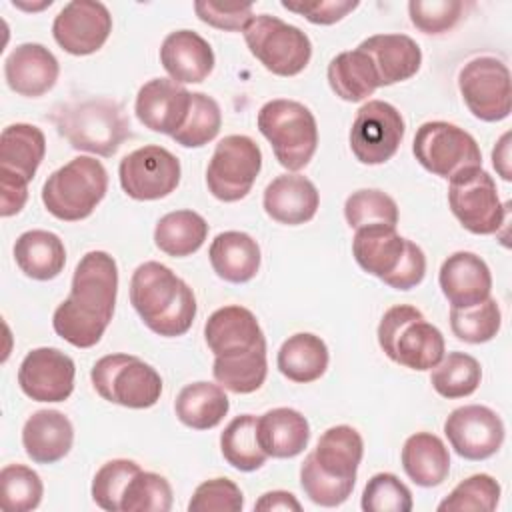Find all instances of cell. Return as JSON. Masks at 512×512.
Here are the masks:
<instances>
[{
    "label": "cell",
    "instance_id": "1",
    "mask_svg": "<svg viewBox=\"0 0 512 512\" xmlns=\"http://www.w3.org/2000/svg\"><path fill=\"white\" fill-rule=\"evenodd\" d=\"M118 266L104 250L86 252L74 268L70 296L54 310V332L76 348H92L114 316Z\"/></svg>",
    "mask_w": 512,
    "mask_h": 512
},
{
    "label": "cell",
    "instance_id": "2",
    "mask_svg": "<svg viewBox=\"0 0 512 512\" xmlns=\"http://www.w3.org/2000/svg\"><path fill=\"white\" fill-rule=\"evenodd\" d=\"M364 442L356 428L338 424L322 432L300 466V486L318 506L334 508L348 500L356 484Z\"/></svg>",
    "mask_w": 512,
    "mask_h": 512
},
{
    "label": "cell",
    "instance_id": "3",
    "mask_svg": "<svg viewBox=\"0 0 512 512\" xmlns=\"http://www.w3.org/2000/svg\"><path fill=\"white\" fill-rule=\"evenodd\" d=\"M130 302L158 336H184L196 318L192 288L160 262L140 264L130 278Z\"/></svg>",
    "mask_w": 512,
    "mask_h": 512
},
{
    "label": "cell",
    "instance_id": "4",
    "mask_svg": "<svg viewBox=\"0 0 512 512\" xmlns=\"http://www.w3.org/2000/svg\"><path fill=\"white\" fill-rule=\"evenodd\" d=\"M352 254L364 272L380 278L394 290L416 288L426 274V256L422 248L400 236L396 226L368 224L356 228Z\"/></svg>",
    "mask_w": 512,
    "mask_h": 512
},
{
    "label": "cell",
    "instance_id": "5",
    "mask_svg": "<svg viewBox=\"0 0 512 512\" xmlns=\"http://www.w3.org/2000/svg\"><path fill=\"white\" fill-rule=\"evenodd\" d=\"M50 120L74 150L112 156L132 136L130 120L120 102L90 98L58 106Z\"/></svg>",
    "mask_w": 512,
    "mask_h": 512
},
{
    "label": "cell",
    "instance_id": "6",
    "mask_svg": "<svg viewBox=\"0 0 512 512\" xmlns=\"http://www.w3.org/2000/svg\"><path fill=\"white\" fill-rule=\"evenodd\" d=\"M378 344L392 362L418 372L432 370L446 352L442 332L410 304H396L384 312Z\"/></svg>",
    "mask_w": 512,
    "mask_h": 512
},
{
    "label": "cell",
    "instance_id": "7",
    "mask_svg": "<svg viewBox=\"0 0 512 512\" xmlns=\"http://www.w3.org/2000/svg\"><path fill=\"white\" fill-rule=\"evenodd\" d=\"M256 122L280 166L288 172L308 166L318 148V124L308 106L296 100L276 98L258 110Z\"/></svg>",
    "mask_w": 512,
    "mask_h": 512
},
{
    "label": "cell",
    "instance_id": "8",
    "mask_svg": "<svg viewBox=\"0 0 512 512\" xmlns=\"http://www.w3.org/2000/svg\"><path fill=\"white\" fill-rule=\"evenodd\" d=\"M108 190V172L92 156H76L54 170L42 186L46 210L64 222L88 218Z\"/></svg>",
    "mask_w": 512,
    "mask_h": 512
},
{
    "label": "cell",
    "instance_id": "9",
    "mask_svg": "<svg viewBox=\"0 0 512 512\" xmlns=\"http://www.w3.org/2000/svg\"><path fill=\"white\" fill-rule=\"evenodd\" d=\"M250 54L276 76L300 74L312 58V42L298 26L258 14L242 30Z\"/></svg>",
    "mask_w": 512,
    "mask_h": 512
},
{
    "label": "cell",
    "instance_id": "10",
    "mask_svg": "<svg viewBox=\"0 0 512 512\" xmlns=\"http://www.w3.org/2000/svg\"><path fill=\"white\" fill-rule=\"evenodd\" d=\"M90 378L104 400L124 408H150L162 394V378L156 368L132 354L102 356L94 362Z\"/></svg>",
    "mask_w": 512,
    "mask_h": 512
},
{
    "label": "cell",
    "instance_id": "11",
    "mask_svg": "<svg viewBox=\"0 0 512 512\" xmlns=\"http://www.w3.org/2000/svg\"><path fill=\"white\" fill-rule=\"evenodd\" d=\"M448 206L472 234H496L506 222L508 204L500 202L494 178L482 166H470L450 178Z\"/></svg>",
    "mask_w": 512,
    "mask_h": 512
},
{
    "label": "cell",
    "instance_id": "12",
    "mask_svg": "<svg viewBox=\"0 0 512 512\" xmlns=\"http://www.w3.org/2000/svg\"><path fill=\"white\" fill-rule=\"evenodd\" d=\"M262 168L258 144L244 134L224 136L208 162L206 186L220 202H238L252 190Z\"/></svg>",
    "mask_w": 512,
    "mask_h": 512
},
{
    "label": "cell",
    "instance_id": "13",
    "mask_svg": "<svg viewBox=\"0 0 512 512\" xmlns=\"http://www.w3.org/2000/svg\"><path fill=\"white\" fill-rule=\"evenodd\" d=\"M412 152L422 168L444 180L464 168L482 166V152L474 136L444 120L424 122L416 130Z\"/></svg>",
    "mask_w": 512,
    "mask_h": 512
},
{
    "label": "cell",
    "instance_id": "14",
    "mask_svg": "<svg viewBox=\"0 0 512 512\" xmlns=\"http://www.w3.org/2000/svg\"><path fill=\"white\" fill-rule=\"evenodd\" d=\"M458 88L468 110L482 122L510 116L512 88L508 66L494 56L468 60L458 72Z\"/></svg>",
    "mask_w": 512,
    "mask_h": 512
},
{
    "label": "cell",
    "instance_id": "15",
    "mask_svg": "<svg viewBox=\"0 0 512 512\" xmlns=\"http://www.w3.org/2000/svg\"><path fill=\"white\" fill-rule=\"evenodd\" d=\"M404 130V118L398 108L384 100H368L352 122L350 150L362 164H384L398 152Z\"/></svg>",
    "mask_w": 512,
    "mask_h": 512
},
{
    "label": "cell",
    "instance_id": "16",
    "mask_svg": "<svg viewBox=\"0 0 512 512\" xmlns=\"http://www.w3.org/2000/svg\"><path fill=\"white\" fill-rule=\"evenodd\" d=\"M180 160L164 146L148 144L120 160V186L132 200H160L180 184Z\"/></svg>",
    "mask_w": 512,
    "mask_h": 512
},
{
    "label": "cell",
    "instance_id": "17",
    "mask_svg": "<svg viewBox=\"0 0 512 512\" xmlns=\"http://www.w3.org/2000/svg\"><path fill=\"white\" fill-rule=\"evenodd\" d=\"M444 434L458 456L466 460H486L494 456L504 442V422L492 408L468 404L448 414Z\"/></svg>",
    "mask_w": 512,
    "mask_h": 512
},
{
    "label": "cell",
    "instance_id": "18",
    "mask_svg": "<svg viewBox=\"0 0 512 512\" xmlns=\"http://www.w3.org/2000/svg\"><path fill=\"white\" fill-rule=\"evenodd\" d=\"M112 32V16L102 2L74 0L68 2L52 22L56 44L72 56L98 52Z\"/></svg>",
    "mask_w": 512,
    "mask_h": 512
},
{
    "label": "cell",
    "instance_id": "19",
    "mask_svg": "<svg viewBox=\"0 0 512 512\" xmlns=\"http://www.w3.org/2000/svg\"><path fill=\"white\" fill-rule=\"evenodd\" d=\"M74 360L58 348L30 350L18 368L20 390L36 402H64L74 390Z\"/></svg>",
    "mask_w": 512,
    "mask_h": 512
},
{
    "label": "cell",
    "instance_id": "20",
    "mask_svg": "<svg viewBox=\"0 0 512 512\" xmlns=\"http://www.w3.org/2000/svg\"><path fill=\"white\" fill-rule=\"evenodd\" d=\"M192 92L170 78H152L136 94L134 112L152 132L176 134L190 112Z\"/></svg>",
    "mask_w": 512,
    "mask_h": 512
},
{
    "label": "cell",
    "instance_id": "21",
    "mask_svg": "<svg viewBox=\"0 0 512 512\" xmlns=\"http://www.w3.org/2000/svg\"><path fill=\"white\" fill-rule=\"evenodd\" d=\"M204 338L214 356H238L266 346L256 316L244 306H224L210 314L204 324Z\"/></svg>",
    "mask_w": 512,
    "mask_h": 512
},
{
    "label": "cell",
    "instance_id": "22",
    "mask_svg": "<svg viewBox=\"0 0 512 512\" xmlns=\"http://www.w3.org/2000/svg\"><path fill=\"white\" fill-rule=\"evenodd\" d=\"M438 282L452 308L476 306L490 298L492 290L488 264L478 254L466 250L454 252L442 262Z\"/></svg>",
    "mask_w": 512,
    "mask_h": 512
},
{
    "label": "cell",
    "instance_id": "23",
    "mask_svg": "<svg viewBox=\"0 0 512 512\" xmlns=\"http://www.w3.org/2000/svg\"><path fill=\"white\" fill-rule=\"evenodd\" d=\"M60 74L56 56L38 42L16 46L4 62V78L12 92L38 98L54 88Z\"/></svg>",
    "mask_w": 512,
    "mask_h": 512
},
{
    "label": "cell",
    "instance_id": "24",
    "mask_svg": "<svg viewBox=\"0 0 512 512\" xmlns=\"http://www.w3.org/2000/svg\"><path fill=\"white\" fill-rule=\"evenodd\" d=\"M264 212L278 224L298 226L310 222L320 206L312 180L300 174H280L264 190Z\"/></svg>",
    "mask_w": 512,
    "mask_h": 512
},
{
    "label": "cell",
    "instance_id": "25",
    "mask_svg": "<svg viewBox=\"0 0 512 512\" xmlns=\"http://www.w3.org/2000/svg\"><path fill=\"white\" fill-rule=\"evenodd\" d=\"M160 62L178 84L204 82L214 70V52L208 40L194 30L170 32L160 46Z\"/></svg>",
    "mask_w": 512,
    "mask_h": 512
},
{
    "label": "cell",
    "instance_id": "26",
    "mask_svg": "<svg viewBox=\"0 0 512 512\" xmlns=\"http://www.w3.org/2000/svg\"><path fill=\"white\" fill-rule=\"evenodd\" d=\"M378 74L380 86H392L412 78L422 64V50L406 34H374L360 42Z\"/></svg>",
    "mask_w": 512,
    "mask_h": 512
},
{
    "label": "cell",
    "instance_id": "27",
    "mask_svg": "<svg viewBox=\"0 0 512 512\" xmlns=\"http://www.w3.org/2000/svg\"><path fill=\"white\" fill-rule=\"evenodd\" d=\"M74 442V428L68 416L58 410L34 412L22 428V446L36 464H54L62 460Z\"/></svg>",
    "mask_w": 512,
    "mask_h": 512
},
{
    "label": "cell",
    "instance_id": "28",
    "mask_svg": "<svg viewBox=\"0 0 512 512\" xmlns=\"http://www.w3.org/2000/svg\"><path fill=\"white\" fill-rule=\"evenodd\" d=\"M256 438L266 456L294 458L310 440V424L294 408H272L256 418Z\"/></svg>",
    "mask_w": 512,
    "mask_h": 512
},
{
    "label": "cell",
    "instance_id": "29",
    "mask_svg": "<svg viewBox=\"0 0 512 512\" xmlns=\"http://www.w3.org/2000/svg\"><path fill=\"white\" fill-rule=\"evenodd\" d=\"M208 258L216 276L232 284L250 282L260 270L258 242L238 230L220 232L210 244Z\"/></svg>",
    "mask_w": 512,
    "mask_h": 512
},
{
    "label": "cell",
    "instance_id": "30",
    "mask_svg": "<svg viewBox=\"0 0 512 512\" xmlns=\"http://www.w3.org/2000/svg\"><path fill=\"white\" fill-rule=\"evenodd\" d=\"M402 468L406 476L422 488L440 486L450 472L446 444L432 432H416L402 446Z\"/></svg>",
    "mask_w": 512,
    "mask_h": 512
},
{
    "label": "cell",
    "instance_id": "31",
    "mask_svg": "<svg viewBox=\"0 0 512 512\" xmlns=\"http://www.w3.org/2000/svg\"><path fill=\"white\" fill-rule=\"evenodd\" d=\"M14 260L32 280H52L66 264V248L58 234L48 230H28L14 242Z\"/></svg>",
    "mask_w": 512,
    "mask_h": 512
},
{
    "label": "cell",
    "instance_id": "32",
    "mask_svg": "<svg viewBox=\"0 0 512 512\" xmlns=\"http://www.w3.org/2000/svg\"><path fill=\"white\" fill-rule=\"evenodd\" d=\"M46 154V136L38 126L16 122L0 136V170L32 180Z\"/></svg>",
    "mask_w": 512,
    "mask_h": 512
},
{
    "label": "cell",
    "instance_id": "33",
    "mask_svg": "<svg viewBox=\"0 0 512 512\" xmlns=\"http://www.w3.org/2000/svg\"><path fill=\"white\" fill-rule=\"evenodd\" d=\"M328 360V346L320 336L298 332L282 342L276 356V366L288 380L296 384H308L326 372Z\"/></svg>",
    "mask_w": 512,
    "mask_h": 512
},
{
    "label": "cell",
    "instance_id": "34",
    "mask_svg": "<svg viewBox=\"0 0 512 512\" xmlns=\"http://www.w3.org/2000/svg\"><path fill=\"white\" fill-rule=\"evenodd\" d=\"M178 420L192 430L216 428L230 410V400L220 384L192 382L186 384L174 402Z\"/></svg>",
    "mask_w": 512,
    "mask_h": 512
},
{
    "label": "cell",
    "instance_id": "35",
    "mask_svg": "<svg viewBox=\"0 0 512 512\" xmlns=\"http://www.w3.org/2000/svg\"><path fill=\"white\" fill-rule=\"evenodd\" d=\"M328 84L332 92L346 102H360L380 88V80L370 56L360 50H346L328 64Z\"/></svg>",
    "mask_w": 512,
    "mask_h": 512
},
{
    "label": "cell",
    "instance_id": "36",
    "mask_svg": "<svg viewBox=\"0 0 512 512\" xmlns=\"http://www.w3.org/2000/svg\"><path fill=\"white\" fill-rule=\"evenodd\" d=\"M208 238V222L194 210L164 214L154 228V244L160 252L184 258L202 248Z\"/></svg>",
    "mask_w": 512,
    "mask_h": 512
},
{
    "label": "cell",
    "instance_id": "37",
    "mask_svg": "<svg viewBox=\"0 0 512 512\" xmlns=\"http://www.w3.org/2000/svg\"><path fill=\"white\" fill-rule=\"evenodd\" d=\"M214 380L234 392V394H252L256 392L268 374V360H266V346H260L252 352L238 354V356H214L212 366Z\"/></svg>",
    "mask_w": 512,
    "mask_h": 512
},
{
    "label": "cell",
    "instance_id": "38",
    "mask_svg": "<svg viewBox=\"0 0 512 512\" xmlns=\"http://www.w3.org/2000/svg\"><path fill=\"white\" fill-rule=\"evenodd\" d=\"M220 452L224 460L240 472H254L264 466L268 456L258 444L254 414H242L228 422L220 434Z\"/></svg>",
    "mask_w": 512,
    "mask_h": 512
},
{
    "label": "cell",
    "instance_id": "39",
    "mask_svg": "<svg viewBox=\"0 0 512 512\" xmlns=\"http://www.w3.org/2000/svg\"><path fill=\"white\" fill-rule=\"evenodd\" d=\"M482 380L480 362L466 352H448L432 368L430 384L442 398L456 400L476 392Z\"/></svg>",
    "mask_w": 512,
    "mask_h": 512
},
{
    "label": "cell",
    "instance_id": "40",
    "mask_svg": "<svg viewBox=\"0 0 512 512\" xmlns=\"http://www.w3.org/2000/svg\"><path fill=\"white\" fill-rule=\"evenodd\" d=\"M502 324L500 306L494 298L470 308H452L450 310V330L452 334L468 344L490 342Z\"/></svg>",
    "mask_w": 512,
    "mask_h": 512
},
{
    "label": "cell",
    "instance_id": "41",
    "mask_svg": "<svg viewBox=\"0 0 512 512\" xmlns=\"http://www.w3.org/2000/svg\"><path fill=\"white\" fill-rule=\"evenodd\" d=\"M222 126V112L218 102L204 94L192 92V106L184 126L172 134V140L184 148H200L212 142Z\"/></svg>",
    "mask_w": 512,
    "mask_h": 512
},
{
    "label": "cell",
    "instance_id": "42",
    "mask_svg": "<svg viewBox=\"0 0 512 512\" xmlns=\"http://www.w3.org/2000/svg\"><path fill=\"white\" fill-rule=\"evenodd\" d=\"M44 494L40 476L24 464H8L0 470V502L6 512L38 508Z\"/></svg>",
    "mask_w": 512,
    "mask_h": 512
},
{
    "label": "cell",
    "instance_id": "43",
    "mask_svg": "<svg viewBox=\"0 0 512 512\" xmlns=\"http://www.w3.org/2000/svg\"><path fill=\"white\" fill-rule=\"evenodd\" d=\"M172 508V486L156 472H144L132 476L122 500L120 512H168Z\"/></svg>",
    "mask_w": 512,
    "mask_h": 512
},
{
    "label": "cell",
    "instance_id": "44",
    "mask_svg": "<svg viewBox=\"0 0 512 512\" xmlns=\"http://www.w3.org/2000/svg\"><path fill=\"white\" fill-rule=\"evenodd\" d=\"M344 218L350 228L368 224H398V204L382 190L362 188L352 192L344 202Z\"/></svg>",
    "mask_w": 512,
    "mask_h": 512
},
{
    "label": "cell",
    "instance_id": "45",
    "mask_svg": "<svg viewBox=\"0 0 512 512\" xmlns=\"http://www.w3.org/2000/svg\"><path fill=\"white\" fill-rule=\"evenodd\" d=\"M500 500V484L490 474L462 480L440 504V512H492Z\"/></svg>",
    "mask_w": 512,
    "mask_h": 512
},
{
    "label": "cell",
    "instance_id": "46",
    "mask_svg": "<svg viewBox=\"0 0 512 512\" xmlns=\"http://www.w3.org/2000/svg\"><path fill=\"white\" fill-rule=\"evenodd\" d=\"M142 468L128 458H114L108 460L98 468V472L92 478V500L108 512H120V500L122 494L132 480L134 474H138Z\"/></svg>",
    "mask_w": 512,
    "mask_h": 512
},
{
    "label": "cell",
    "instance_id": "47",
    "mask_svg": "<svg viewBox=\"0 0 512 512\" xmlns=\"http://www.w3.org/2000/svg\"><path fill=\"white\" fill-rule=\"evenodd\" d=\"M364 512H410L412 492L410 488L392 472L374 474L362 492Z\"/></svg>",
    "mask_w": 512,
    "mask_h": 512
},
{
    "label": "cell",
    "instance_id": "48",
    "mask_svg": "<svg viewBox=\"0 0 512 512\" xmlns=\"http://www.w3.org/2000/svg\"><path fill=\"white\" fill-rule=\"evenodd\" d=\"M464 10L460 0H410V22L424 34H442L456 26Z\"/></svg>",
    "mask_w": 512,
    "mask_h": 512
},
{
    "label": "cell",
    "instance_id": "49",
    "mask_svg": "<svg viewBox=\"0 0 512 512\" xmlns=\"http://www.w3.org/2000/svg\"><path fill=\"white\" fill-rule=\"evenodd\" d=\"M244 508V494L230 478H212L202 482L190 502V512H238Z\"/></svg>",
    "mask_w": 512,
    "mask_h": 512
},
{
    "label": "cell",
    "instance_id": "50",
    "mask_svg": "<svg viewBox=\"0 0 512 512\" xmlns=\"http://www.w3.org/2000/svg\"><path fill=\"white\" fill-rule=\"evenodd\" d=\"M194 10L204 24L226 32L244 30L246 24L254 18L252 4H218L210 0H200L194 2Z\"/></svg>",
    "mask_w": 512,
    "mask_h": 512
},
{
    "label": "cell",
    "instance_id": "51",
    "mask_svg": "<svg viewBox=\"0 0 512 512\" xmlns=\"http://www.w3.org/2000/svg\"><path fill=\"white\" fill-rule=\"evenodd\" d=\"M288 12L304 16L312 24L330 26L340 22L352 10L358 8V2L352 0H316V2H280Z\"/></svg>",
    "mask_w": 512,
    "mask_h": 512
},
{
    "label": "cell",
    "instance_id": "52",
    "mask_svg": "<svg viewBox=\"0 0 512 512\" xmlns=\"http://www.w3.org/2000/svg\"><path fill=\"white\" fill-rule=\"evenodd\" d=\"M28 180L0 170V216L18 214L28 200Z\"/></svg>",
    "mask_w": 512,
    "mask_h": 512
},
{
    "label": "cell",
    "instance_id": "53",
    "mask_svg": "<svg viewBox=\"0 0 512 512\" xmlns=\"http://www.w3.org/2000/svg\"><path fill=\"white\" fill-rule=\"evenodd\" d=\"M254 510H294V512H300L302 510V504L296 500L294 494L286 492V490H272V492H266L262 494L256 504H254Z\"/></svg>",
    "mask_w": 512,
    "mask_h": 512
},
{
    "label": "cell",
    "instance_id": "54",
    "mask_svg": "<svg viewBox=\"0 0 512 512\" xmlns=\"http://www.w3.org/2000/svg\"><path fill=\"white\" fill-rule=\"evenodd\" d=\"M492 164L502 180H512V168H510V132H504L500 140L496 142L492 150Z\"/></svg>",
    "mask_w": 512,
    "mask_h": 512
}]
</instances>
